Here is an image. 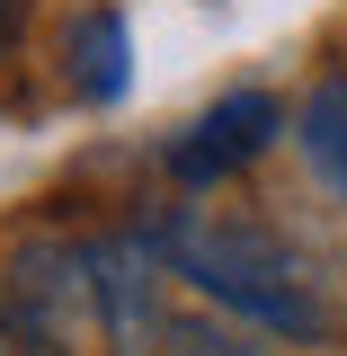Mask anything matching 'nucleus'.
I'll list each match as a JSON object with an SVG mask.
<instances>
[{
  "label": "nucleus",
  "mask_w": 347,
  "mask_h": 356,
  "mask_svg": "<svg viewBox=\"0 0 347 356\" xmlns=\"http://www.w3.org/2000/svg\"><path fill=\"white\" fill-rule=\"evenodd\" d=\"M0 356H18V348H9V330H0Z\"/></svg>",
  "instance_id": "1a4fd4ad"
},
{
  "label": "nucleus",
  "mask_w": 347,
  "mask_h": 356,
  "mask_svg": "<svg viewBox=\"0 0 347 356\" xmlns=\"http://www.w3.org/2000/svg\"><path fill=\"white\" fill-rule=\"evenodd\" d=\"M161 259L170 276H187L196 294L232 321H250L267 339H330L347 321V294L339 276L312 259L294 232H276V222H250V214H214V205H178L161 232Z\"/></svg>",
  "instance_id": "f257e3e1"
},
{
  "label": "nucleus",
  "mask_w": 347,
  "mask_h": 356,
  "mask_svg": "<svg viewBox=\"0 0 347 356\" xmlns=\"http://www.w3.org/2000/svg\"><path fill=\"white\" fill-rule=\"evenodd\" d=\"M18 27H27V0H0V63H9V44H18Z\"/></svg>",
  "instance_id": "6e6552de"
},
{
  "label": "nucleus",
  "mask_w": 347,
  "mask_h": 356,
  "mask_svg": "<svg viewBox=\"0 0 347 356\" xmlns=\"http://www.w3.org/2000/svg\"><path fill=\"white\" fill-rule=\"evenodd\" d=\"M0 330L18 356H89L98 294L81 241H18L0 267Z\"/></svg>",
  "instance_id": "f03ea898"
},
{
  "label": "nucleus",
  "mask_w": 347,
  "mask_h": 356,
  "mask_svg": "<svg viewBox=\"0 0 347 356\" xmlns=\"http://www.w3.org/2000/svg\"><path fill=\"white\" fill-rule=\"evenodd\" d=\"M303 152L321 161V178L347 196V72H330V81L303 98Z\"/></svg>",
  "instance_id": "0eeeda50"
},
{
  "label": "nucleus",
  "mask_w": 347,
  "mask_h": 356,
  "mask_svg": "<svg viewBox=\"0 0 347 356\" xmlns=\"http://www.w3.org/2000/svg\"><path fill=\"white\" fill-rule=\"evenodd\" d=\"M161 356H285V339H267V330L232 321V312H170Z\"/></svg>",
  "instance_id": "423d86ee"
},
{
  "label": "nucleus",
  "mask_w": 347,
  "mask_h": 356,
  "mask_svg": "<svg viewBox=\"0 0 347 356\" xmlns=\"http://www.w3.org/2000/svg\"><path fill=\"white\" fill-rule=\"evenodd\" d=\"M276 125H285V107L267 98V89H241V98H223V107H205L196 125L170 143V170L187 178V187H214V178L250 170L267 143H276Z\"/></svg>",
  "instance_id": "20e7f679"
},
{
  "label": "nucleus",
  "mask_w": 347,
  "mask_h": 356,
  "mask_svg": "<svg viewBox=\"0 0 347 356\" xmlns=\"http://www.w3.org/2000/svg\"><path fill=\"white\" fill-rule=\"evenodd\" d=\"M125 81H134L125 18L116 9H89L81 27H72V89H81L89 107H107V98H125Z\"/></svg>",
  "instance_id": "39448f33"
},
{
  "label": "nucleus",
  "mask_w": 347,
  "mask_h": 356,
  "mask_svg": "<svg viewBox=\"0 0 347 356\" xmlns=\"http://www.w3.org/2000/svg\"><path fill=\"white\" fill-rule=\"evenodd\" d=\"M161 241L152 232H107V241H89V294H98V339L107 356H161V330H170V312H161Z\"/></svg>",
  "instance_id": "7ed1b4c3"
}]
</instances>
